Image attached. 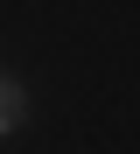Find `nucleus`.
<instances>
[{"mask_svg": "<svg viewBox=\"0 0 140 154\" xmlns=\"http://www.w3.org/2000/svg\"><path fill=\"white\" fill-rule=\"evenodd\" d=\"M21 119H28V91H21V84H7V77H0V133H14Z\"/></svg>", "mask_w": 140, "mask_h": 154, "instance_id": "1", "label": "nucleus"}]
</instances>
